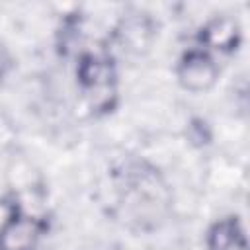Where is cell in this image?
<instances>
[{
  "label": "cell",
  "instance_id": "cell-1",
  "mask_svg": "<svg viewBox=\"0 0 250 250\" xmlns=\"http://www.w3.org/2000/svg\"><path fill=\"white\" fill-rule=\"evenodd\" d=\"M219 68L215 61L203 51H188L178 64V78L184 88L191 92H201L213 86Z\"/></svg>",
  "mask_w": 250,
  "mask_h": 250
},
{
  "label": "cell",
  "instance_id": "cell-2",
  "mask_svg": "<svg viewBox=\"0 0 250 250\" xmlns=\"http://www.w3.org/2000/svg\"><path fill=\"white\" fill-rule=\"evenodd\" d=\"M43 227L29 215L16 213L0 227V250H33Z\"/></svg>",
  "mask_w": 250,
  "mask_h": 250
},
{
  "label": "cell",
  "instance_id": "cell-3",
  "mask_svg": "<svg viewBox=\"0 0 250 250\" xmlns=\"http://www.w3.org/2000/svg\"><path fill=\"white\" fill-rule=\"evenodd\" d=\"M207 250H248L246 230L236 215H227L217 219L205 234Z\"/></svg>",
  "mask_w": 250,
  "mask_h": 250
}]
</instances>
